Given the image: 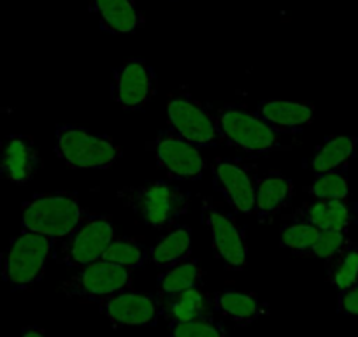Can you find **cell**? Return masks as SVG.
<instances>
[{"instance_id":"obj_31","label":"cell","mask_w":358,"mask_h":337,"mask_svg":"<svg viewBox=\"0 0 358 337\" xmlns=\"http://www.w3.org/2000/svg\"><path fill=\"white\" fill-rule=\"evenodd\" d=\"M20 337H51V336L44 329H41V327L29 325V327H23L22 332H20Z\"/></svg>"},{"instance_id":"obj_28","label":"cell","mask_w":358,"mask_h":337,"mask_svg":"<svg viewBox=\"0 0 358 337\" xmlns=\"http://www.w3.org/2000/svg\"><path fill=\"white\" fill-rule=\"evenodd\" d=\"M351 244L353 241L348 236V230H322L315 246L309 251V257L322 259L329 266L330 262L339 259Z\"/></svg>"},{"instance_id":"obj_9","label":"cell","mask_w":358,"mask_h":337,"mask_svg":"<svg viewBox=\"0 0 358 337\" xmlns=\"http://www.w3.org/2000/svg\"><path fill=\"white\" fill-rule=\"evenodd\" d=\"M148 148L153 151L157 164L174 180L199 181L204 176L206 162L199 148L188 143L171 127L158 132Z\"/></svg>"},{"instance_id":"obj_4","label":"cell","mask_w":358,"mask_h":337,"mask_svg":"<svg viewBox=\"0 0 358 337\" xmlns=\"http://www.w3.org/2000/svg\"><path fill=\"white\" fill-rule=\"evenodd\" d=\"M86 209L69 192L37 194L22 204V229L64 239L83 222Z\"/></svg>"},{"instance_id":"obj_21","label":"cell","mask_w":358,"mask_h":337,"mask_svg":"<svg viewBox=\"0 0 358 337\" xmlns=\"http://www.w3.org/2000/svg\"><path fill=\"white\" fill-rule=\"evenodd\" d=\"M357 136H330L316 148L309 160V168L315 174L346 168L348 162L357 153Z\"/></svg>"},{"instance_id":"obj_16","label":"cell","mask_w":358,"mask_h":337,"mask_svg":"<svg viewBox=\"0 0 358 337\" xmlns=\"http://www.w3.org/2000/svg\"><path fill=\"white\" fill-rule=\"evenodd\" d=\"M90 13L99 27L113 36L136 32L146 22L137 0H90Z\"/></svg>"},{"instance_id":"obj_10","label":"cell","mask_w":358,"mask_h":337,"mask_svg":"<svg viewBox=\"0 0 358 337\" xmlns=\"http://www.w3.org/2000/svg\"><path fill=\"white\" fill-rule=\"evenodd\" d=\"M202 218L211 232L216 257L227 269L243 271L248 260V243L239 222L211 201L202 202Z\"/></svg>"},{"instance_id":"obj_22","label":"cell","mask_w":358,"mask_h":337,"mask_svg":"<svg viewBox=\"0 0 358 337\" xmlns=\"http://www.w3.org/2000/svg\"><path fill=\"white\" fill-rule=\"evenodd\" d=\"M192 257V232L188 227L178 225L150 250V260L160 269L176 266Z\"/></svg>"},{"instance_id":"obj_20","label":"cell","mask_w":358,"mask_h":337,"mask_svg":"<svg viewBox=\"0 0 358 337\" xmlns=\"http://www.w3.org/2000/svg\"><path fill=\"white\" fill-rule=\"evenodd\" d=\"M255 113L276 130L292 134L313 122L315 108L309 102L264 101L257 106Z\"/></svg>"},{"instance_id":"obj_11","label":"cell","mask_w":358,"mask_h":337,"mask_svg":"<svg viewBox=\"0 0 358 337\" xmlns=\"http://www.w3.org/2000/svg\"><path fill=\"white\" fill-rule=\"evenodd\" d=\"M157 88L155 69L143 58H130L113 72L111 95L125 111H143L155 97Z\"/></svg>"},{"instance_id":"obj_18","label":"cell","mask_w":358,"mask_h":337,"mask_svg":"<svg viewBox=\"0 0 358 337\" xmlns=\"http://www.w3.org/2000/svg\"><path fill=\"white\" fill-rule=\"evenodd\" d=\"M213 308L239 327L251 325L268 315V306L251 292H216L213 294Z\"/></svg>"},{"instance_id":"obj_23","label":"cell","mask_w":358,"mask_h":337,"mask_svg":"<svg viewBox=\"0 0 358 337\" xmlns=\"http://www.w3.org/2000/svg\"><path fill=\"white\" fill-rule=\"evenodd\" d=\"M204 285V271L195 259H187L176 266L162 269L157 280V297L179 294V292L201 288Z\"/></svg>"},{"instance_id":"obj_8","label":"cell","mask_w":358,"mask_h":337,"mask_svg":"<svg viewBox=\"0 0 358 337\" xmlns=\"http://www.w3.org/2000/svg\"><path fill=\"white\" fill-rule=\"evenodd\" d=\"M127 288H132V271L102 259L81 267L71 280L62 283L60 292L76 301L99 302Z\"/></svg>"},{"instance_id":"obj_29","label":"cell","mask_w":358,"mask_h":337,"mask_svg":"<svg viewBox=\"0 0 358 337\" xmlns=\"http://www.w3.org/2000/svg\"><path fill=\"white\" fill-rule=\"evenodd\" d=\"M169 337H229V334L222 323L216 322L213 316H208L172 325Z\"/></svg>"},{"instance_id":"obj_25","label":"cell","mask_w":358,"mask_h":337,"mask_svg":"<svg viewBox=\"0 0 358 337\" xmlns=\"http://www.w3.org/2000/svg\"><path fill=\"white\" fill-rule=\"evenodd\" d=\"M315 201H336V199H350V180L346 168H337L329 173L316 174L315 180L306 188Z\"/></svg>"},{"instance_id":"obj_19","label":"cell","mask_w":358,"mask_h":337,"mask_svg":"<svg viewBox=\"0 0 358 337\" xmlns=\"http://www.w3.org/2000/svg\"><path fill=\"white\" fill-rule=\"evenodd\" d=\"M294 197V181L280 173H268L257 183L255 215L262 223H267L283 211Z\"/></svg>"},{"instance_id":"obj_24","label":"cell","mask_w":358,"mask_h":337,"mask_svg":"<svg viewBox=\"0 0 358 337\" xmlns=\"http://www.w3.org/2000/svg\"><path fill=\"white\" fill-rule=\"evenodd\" d=\"M104 260L115 262L130 271L143 269L150 262V250L132 237H115L104 253Z\"/></svg>"},{"instance_id":"obj_14","label":"cell","mask_w":358,"mask_h":337,"mask_svg":"<svg viewBox=\"0 0 358 337\" xmlns=\"http://www.w3.org/2000/svg\"><path fill=\"white\" fill-rule=\"evenodd\" d=\"M39 151L36 143L27 134H11L2 141L0 150V180L11 183L29 185L41 168Z\"/></svg>"},{"instance_id":"obj_5","label":"cell","mask_w":358,"mask_h":337,"mask_svg":"<svg viewBox=\"0 0 358 337\" xmlns=\"http://www.w3.org/2000/svg\"><path fill=\"white\" fill-rule=\"evenodd\" d=\"M55 153L71 168H109L122 158V148L106 134L78 125H58Z\"/></svg>"},{"instance_id":"obj_3","label":"cell","mask_w":358,"mask_h":337,"mask_svg":"<svg viewBox=\"0 0 358 337\" xmlns=\"http://www.w3.org/2000/svg\"><path fill=\"white\" fill-rule=\"evenodd\" d=\"M223 143L237 148L246 155H268L287 150V132L265 123L257 113L244 106L227 104L216 109Z\"/></svg>"},{"instance_id":"obj_2","label":"cell","mask_w":358,"mask_h":337,"mask_svg":"<svg viewBox=\"0 0 358 337\" xmlns=\"http://www.w3.org/2000/svg\"><path fill=\"white\" fill-rule=\"evenodd\" d=\"M53 237L22 229L0 253V278L15 290H29L43 280L55 251Z\"/></svg>"},{"instance_id":"obj_12","label":"cell","mask_w":358,"mask_h":337,"mask_svg":"<svg viewBox=\"0 0 358 337\" xmlns=\"http://www.w3.org/2000/svg\"><path fill=\"white\" fill-rule=\"evenodd\" d=\"M102 315L115 329L120 327H151L160 322V301L157 295L134 292L130 288L97 302Z\"/></svg>"},{"instance_id":"obj_30","label":"cell","mask_w":358,"mask_h":337,"mask_svg":"<svg viewBox=\"0 0 358 337\" xmlns=\"http://www.w3.org/2000/svg\"><path fill=\"white\" fill-rule=\"evenodd\" d=\"M337 311L346 316H357L358 318V283L350 287L348 290L341 292L337 297Z\"/></svg>"},{"instance_id":"obj_7","label":"cell","mask_w":358,"mask_h":337,"mask_svg":"<svg viewBox=\"0 0 358 337\" xmlns=\"http://www.w3.org/2000/svg\"><path fill=\"white\" fill-rule=\"evenodd\" d=\"M169 127L197 148L223 144L218 113L208 102L195 99L188 92H179L169 99Z\"/></svg>"},{"instance_id":"obj_1","label":"cell","mask_w":358,"mask_h":337,"mask_svg":"<svg viewBox=\"0 0 358 337\" xmlns=\"http://www.w3.org/2000/svg\"><path fill=\"white\" fill-rule=\"evenodd\" d=\"M118 197L144 225L164 232L178 227L179 220L190 209L187 192L169 181L127 187L118 192Z\"/></svg>"},{"instance_id":"obj_15","label":"cell","mask_w":358,"mask_h":337,"mask_svg":"<svg viewBox=\"0 0 358 337\" xmlns=\"http://www.w3.org/2000/svg\"><path fill=\"white\" fill-rule=\"evenodd\" d=\"M292 220L311 223L320 230H350L358 222V206L350 199L315 201L299 208Z\"/></svg>"},{"instance_id":"obj_27","label":"cell","mask_w":358,"mask_h":337,"mask_svg":"<svg viewBox=\"0 0 358 337\" xmlns=\"http://www.w3.org/2000/svg\"><path fill=\"white\" fill-rule=\"evenodd\" d=\"M320 232L322 230L316 229L311 223L294 220V222L285 225L283 230H281L280 244L287 248V250L297 253V255H309V251L315 246Z\"/></svg>"},{"instance_id":"obj_26","label":"cell","mask_w":358,"mask_h":337,"mask_svg":"<svg viewBox=\"0 0 358 337\" xmlns=\"http://www.w3.org/2000/svg\"><path fill=\"white\" fill-rule=\"evenodd\" d=\"M327 278L337 294L358 283V244H351L339 259L327 266Z\"/></svg>"},{"instance_id":"obj_17","label":"cell","mask_w":358,"mask_h":337,"mask_svg":"<svg viewBox=\"0 0 358 337\" xmlns=\"http://www.w3.org/2000/svg\"><path fill=\"white\" fill-rule=\"evenodd\" d=\"M160 301V320H164L169 327L178 323L190 322L197 318L213 316V294L201 288L179 292V294L158 297Z\"/></svg>"},{"instance_id":"obj_6","label":"cell","mask_w":358,"mask_h":337,"mask_svg":"<svg viewBox=\"0 0 358 337\" xmlns=\"http://www.w3.org/2000/svg\"><path fill=\"white\" fill-rule=\"evenodd\" d=\"M116 237L111 218L86 213L83 222L67 237L60 239L53 257L58 264L67 267H81L104 259L106 250Z\"/></svg>"},{"instance_id":"obj_13","label":"cell","mask_w":358,"mask_h":337,"mask_svg":"<svg viewBox=\"0 0 358 337\" xmlns=\"http://www.w3.org/2000/svg\"><path fill=\"white\" fill-rule=\"evenodd\" d=\"M213 183L218 194L243 215H253L258 180L246 165L230 158H216L213 165Z\"/></svg>"}]
</instances>
